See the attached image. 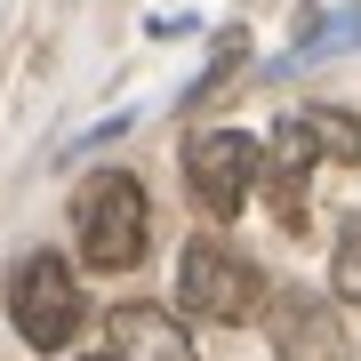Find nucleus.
I'll list each match as a JSON object with an SVG mask.
<instances>
[{"instance_id": "obj_1", "label": "nucleus", "mask_w": 361, "mask_h": 361, "mask_svg": "<svg viewBox=\"0 0 361 361\" xmlns=\"http://www.w3.org/2000/svg\"><path fill=\"white\" fill-rule=\"evenodd\" d=\"M353 161H361V121L345 104H305V113H289L281 129H273V145H265V185H273V201H281V217L289 225L305 217V209H297L305 169H353Z\"/></svg>"}, {"instance_id": "obj_2", "label": "nucleus", "mask_w": 361, "mask_h": 361, "mask_svg": "<svg viewBox=\"0 0 361 361\" xmlns=\"http://www.w3.org/2000/svg\"><path fill=\"white\" fill-rule=\"evenodd\" d=\"M177 305L201 313V322H217V329H241V322H265L273 289H265V273L249 265L233 241L193 233V241H185V257H177Z\"/></svg>"}, {"instance_id": "obj_3", "label": "nucleus", "mask_w": 361, "mask_h": 361, "mask_svg": "<svg viewBox=\"0 0 361 361\" xmlns=\"http://www.w3.org/2000/svg\"><path fill=\"white\" fill-rule=\"evenodd\" d=\"M73 233H80V257L97 273H129L145 257V233H153V201L129 169H104L73 193Z\"/></svg>"}, {"instance_id": "obj_4", "label": "nucleus", "mask_w": 361, "mask_h": 361, "mask_svg": "<svg viewBox=\"0 0 361 361\" xmlns=\"http://www.w3.org/2000/svg\"><path fill=\"white\" fill-rule=\"evenodd\" d=\"M80 281H73V265L56 257V249H32L25 265L8 273V322L16 337H25L32 353H65L73 337H80Z\"/></svg>"}, {"instance_id": "obj_5", "label": "nucleus", "mask_w": 361, "mask_h": 361, "mask_svg": "<svg viewBox=\"0 0 361 361\" xmlns=\"http://www.w3.org/2000/svg\"><path fill=\"white\" fill-rule=\"evenodd\" d=\"M257 177H265V153L241 129H193V137H185V185H193V201L217 225L249 209V185H257Z\"/></svg>"}, {"instance_id": "obj_6", "label": "nucleus", "mask_w": 361, "mask_h": 361, "mask_svg": "<svg viewBox=\"0 0 361 361\" xmlns=\"http://www.w3.org/2000/svg\"><path fill=\"white\" fill-rule=\"evenodd\" d=\"M265 337H273V361H353V337L337 322V297H313V289H273Z\"/></svg>"}, {"instance_id": "obj_7", "label": "nucleus", "mask_w": 361, "mask_h": 361, "mask_svg": "<svg viewBox=\"0 0 361 361\" xmlns=\"http://www.w3.org/2000/svg\"><path fill=\"white\" fill-rule=\"evenodd\" d=\"M104 361H193V337H185V322L169 305H153V297H129V305L104 313Z\"/></svg>"}, {"instance_id": "obj_8", "label": "nucleus", "mask_w": 361, "mask_h": 361, "mask_svg": "<svg viewBox=\"0 0 361 361\" xmlns=\"http://www.w3.org/2000/svg\"><path fill=\"white\" fill-rule=\"evenodd\" d=\"M329 297H337V305H361V217H337V241H329Z\"/></svg>"}, {"instance_id": "obj_9", "label": "nucleus", "mask_w": 361, "mask_h": 361, "mask_svg": "<svg viewBox=\"0 0 361 361\" xmlns=\"http://www.w3.org/2000/svg\"><path fill=\"white\" fill-rule=\"evenodd\" d=\"M361 40V8H345V16H322V25H305V40H297L289 56H273V65H313V56H329V49H353Z\"/></svg>"}, {"instance_id": "obj_10", "label": "nucleus", "mask_w": 361, "mask_h": 361, "mask_svg": "<svg viewBox=\"0 0 361 361\" xmlns=\"http://www.w3.org/2000/svg\"><path fill=\"white\" fill-rule=\"evenodd\" d=\"M241 49H249V32H241V25H225V32H217V56H209V65H201V80L185 89V113H193L209 89H225V80H233V56H241Z\"/></svg>"}]
</instances>
